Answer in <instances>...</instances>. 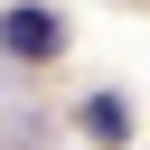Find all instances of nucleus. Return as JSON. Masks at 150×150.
Segmentation results:
<instances>
[{"label":"nucleus","instance_id":"2","mask_svg":"<svg viewBox=\"0 0 150 150\" xmlns=\"http://www.w3.org/2000/svg\"><path fill=\"white\" fill-rule=\"evenodd\" d=\"M75 122H84L94 141H131V103H122V94H84V112H75Z\"/></svg>","mask_w":150,"mask_h":150},{"label":"nucleus","instance_id":"1","mask_svg":"<svg viewBox=\"0 0 150 150\" xmlns=\"http://www.w3.org/2000/svg\"><path fill=\"white\" fill-rule=\"evenodd\" d=\"M0 47H9V56H56L66 28H56V9H9V19H0Z\"/></svg>","mask_w":150,"mask_h":150}]
</instances>
